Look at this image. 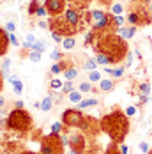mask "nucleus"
I'll list each match as a JSON object with an SVG mask.
<instances>
[{"label":"nucleus","instance_id":"obj_1","mask_svg":"<svg viewBox=\"0 0 152 154\" xmlns=\"http://www.w3.org/2000/svg\"><path fill=\"white\" fill-rule=\"evenodd\" d=\"M94 53H105L110 60V66L122 64L126 55L129 53V46L126 39H122L117 32H108V34H99L96 45H94Z\"/></svg>","mask_w":152,"mask_h":154},{"label":"nucleus","instance_id":"obj_2","mask_svg":"<svg viewBox=\"0 0 152 154\" xmlns=\"http://www.w3.org/2000/svg\"><path fill=\"white\" fill-rule=\"evenodd\" d=\"M99 126H101V131L111 138V142L122 143L129 133V117L120 108H113L99 121Z\"/></svg>","mask_w":152,"mask_h":154},{"label":"nucleus","instance_id":"obj_3","mask_svg":"<svg viewBox=\"0 0 152 154\" xmlns=\"http://www.w3.org/2000/svg\"><path fill=\"white\" fill-rule=\"evenodd\" d=\"M5 128L20 131V133H29L32 129V117L25 108H13L7 117H5Z\"/></svg>","mask_w":152,"mask_h":154},{"label":"nucleus","instance_id":"obj_4","mask_svg":"<svg viewBox=\"0 0 152 154\" xmlns=\"http://www.w3.org/2000/svg\"><path fill=\"white\" fill-rule=\"evenodd\" d=\"M127 23L133 25V27H147L152 23V14L149 13L147 5H141V4H131L129 7V13L126 16Z\"/></svg>","mask_w":152,"mask_h":154},{"label":"nucleus","instance_id":"obj_5","mask_svg":"<svg viewBox=\"0 0 152 154\" xmlns=\"http://www.w3.org/2000/svg\"><path fill=\"white\" fill-rule=\"evenodd\" d=\"M48 23H50V29H48V30L57 32V34H60L62 37H74L76 34H80V30L76 29L74 25H71V23L65 20L64 14L50 16Z\"/></svg>","mask_w":152,"mask_h":154},{"label":"nucleus","instance_id":"obj_6","mask_svg":"<svg viewBox=\"0 0 152 154\" xmlns=\"http://www.w3.org/2000/svg\"><path fill=\"white\" fill-rule=\"evenodd\" d=\"M64 142L60 135H46L41 138V152L39 154H64Z\"/></svg>","mask_w":152,"mask_h":154},{"label":"nucleus","instance_id":"obj_7","mask_svg":"<svg viewBox=\"0 0 152 154\" xmlns=\"http://www.w3.org/2000/svg\"><path fill=\"white\" fill-rule=\"evenodd\" d=\"M78 128H80V131L83 135H90V137H97V133L101 131L99 121H96L92 115H83L80 124H78Z\"/></svg>","mask_w":152,"mask_h":154},{"label":"nucleus","instance_id":"obj_8","mask_svg":"<svg viewBox=\"0 0 152 154\" xmlns=\"http://www.w3.org/2000/svg\"><path fill=\"white\" fill-rule=\"evenodd\" d=\"M81 117H83L81 110H78V108H67V110L62 112V124L65 128H78Z\"/></svg>","mask_w":152,"mask_h":154},{"label":"nucleus","instance_id":"obj_9","mask_svg":"<svg viewBox=\"0 0 152 154\" xmlns=\"http://www.w3.org/2000/svg\"><path fill=\"white\" fill-rule=\"evenodd\" d=\"M44 7L48 9L50 16L64 14L65 11V0H44Z\"/></svg>","mask_w":152,"mask_h":154},{"label":"nucleus","instance_id":"obj_10","mask_svg":"<svg viewBox=\"0 0 152 154\" xmlns=\"http://www.w3.org/2000/svg\"><path fill=\"white\" fill-rule=\"evenodd\" d=\"M69 149H73V151H78V152H85V149H87V138H85V135L83 133H76L73 135L71 138H69Z\"/></svg>","mask_w":152,"mask_h":154},{"label":"nucleus","instance_id":"obj_11","mask_svg":"<svg viewBox=\"0 0 152 154\" xmlns=\"http://www.w3.org/2000/svg\"><path fill=\"white\" fill-rule=\"evenodd\" d=\"M67 67H73V60L71 59H64L60 62H55L53 66H51V75H60L64 73Z\"/></svg>","mask_w":152,"mask_h":154},{"label":"nucleus","instance_id":"obj_12","mask_svg":"<svg viewBox=\"0 0 152 154\" xmlns=\"http://www.w3.org/2000/svg\"><path fill=\"white\" fill-rule=\"evenodd\" d=\"M9 45H11V43H9V32L0 27V57H4V55L7 53Z\"/></svg>","mask_w":152,"mask_h":154},{"label":"nucleus","instance_id":"obj_13","mask_svg":"<svg viewBox=\"0 0 152 154\" xmlns=\"http://www.w3.org/2000/svg\"><path fill=\"white\" fill-rule=\"evenodd\" d=\"M136 27H133V25H129V27H120V29H117V34L120 35L122 39H126V41H129V39H133L135 35H136Z\"/></svg>","mask_w":152,"mask_h":154},{"label":"nucleus","instance_id":"obj_14","mask_svg":"<svg viewBox=\"0 0 152 154\" xmlns=\"http://www.w3.org/2000/svg\"><path fill=\"white\" fill-rule=\"evenodd\" d=\"M105 73H106L108 76H111V78H122L124 73H126V66H124V64L117 66V67H110V66H106Z\"/></svg>","mask_w":152,"mask_h":154},{"label":"nucleus","instance_id":"obj_15","mask_svg":"<svg viewBox=\"0 0 152 154\" xmlns=\"http://www.w3.org/2000/svg\"><path fill=\"white\" fill-rule=\"evenodd\" d=\"M97 105H99V99H97V97H89V99H81V101L76 105V108H78V110H87V108L97 106Z\"/></svg>","mask_w":152,"mask_h":154},{"label":"nucleus","instance_id":"obj_16","mask_svg":"<svg viewBox=\"0 0 152 154\" xmlns=\"http://www.w3.org/2000/svg\"><path fill=\"white\" fill-rule=\"evenodd\" d=\"M113 89H115L113 80H110V78H103V80L99 82V91H101V92H111Z\"/></svg>","mask_w":152,"mask_h":154},{"label":"nucleus","instance_id":"obj_17","mask_svg":"<svg viewBox=\"0 0 152 154\" xmlns=\"http://www.w3.org/2000/svg\"><path fill=\"white\" fill-rule=\"evenodd\" d=\"M97 37H99V32L90 29V30L87 32V35H85V46H94L96 41H97Z\"/></svg>","mask_w":152,"mask_h":154},{"label":"nucleus","instance_id":"obj_18","mask_svg":"<svg viewBox=\"0 0 152 154\" xmlns=\"http://www.w3.org/2000/svg\"><path fill=\"white\" fill-rule=\"evenodd\" d=\"M97 60H96V57H87L85 62H83V69L85 71H94V69H97Z\"/></svg>","mask_w":152,"mask_h":154},{"label":"nucleus","instance_id":"obj_19","mask_svg":"<svg viewBox=\"0 0 152 154\" xmlns=\"http://www.w3.org/2000/svg\"><path fill=\"white\" fill-rule=\"evenodd\" d=\"M65 97H67V101L69 103H74V105H78L83 97H81V92L78 91V89H74L73 92H69V94H65Z\"/></svg>","mask_w":152,"mask_h":154},{"label":"nucleus","instance_id":"obj_20","mask_svg":"<svg viewBox=\"0 0 152 154\" xmlns=\"http://www.w3.org/2000/svg\"><path fill=\"white\" fill-rule=\"evenodd\" d=\"M9 69H11V59H9V57H5V59L2 60V64H0V73L7 78V76H9Z\"/></svg>","mask_w":152,"mask_h":154},{"label":"nucleus","instance_id":"obj_21","mask_svg":"<svg viewBox=\"0 0 152 154\" xmlns=\"http://www.w3.org/2000/svg\"><path fill=\"white\" fill-rule=\"evenodd\" d=\"M108 11H110L113 16H119V14L124 13V5H122L120 2H113V4L110 5V9H108Z\"/></svg>","mask_w":152,"mask_h":154},{"label":"nucleus","instance_id":"obj_22","mask_svg":"<svg viewBox=\"0 0 152 154\" xmlns=\"http://www.w3.org/2000/svg\"><path fill=\"white\" fill-rule=\"evenodd\" d=\"M50 59H51V60H55V62H60V60L65 59V55H64V51H62V50L55 48V50H51V51H50Z\"/></svg>","mask_w":152,"mask_h":154},{"label":"nucleus","instance_id":"obj_23","mask_svg":"<svg viewBox=\"0 0 152 154\" xmlns=\"http://www.w3.org/2000/svg\"><path fill=\"white\" fill-rule=\"evenodd\" d=\"M101 80H103V76H101V71H97V69L89 71V82H90V83H99Z\"/></svg>","mask_w":152,"mask_h":154},{"label":"nucleus","instance_id":"obj_24","mask_svg":"<svg viewBox=\"0 0 152 154\" xmlns=\"http://www.w3.org/2000/svg\"><path fill=\"white\" fill-rule=\"evenodd\" d=\"M51 99H53L51 96H46L44 99L41 101V110H43V112H50V110L53 108V101H51Z\"/></svg>","mask_w":152,"mask_h":154},{"label":"nucleus","instance_id":"obj_25","mask_svg":"<svg viewBox=\"0 0 152 154\" xmlns=\"http://www.w3.org/2000/svg\"><path fill=\"white\" fill-rule=\"evenodd\" d=\"M76 46V41L74 37H64V41H62V48L65 50V51H69V50H73Z\"/></svg>","mask_w":152,"mask_h":154},{"label":"nucleus","instance_id":"obj_26","mask_svg":"<svg viewBox=\"0 0 152 154\" xmlns=\"http://www.w3.org/2000/svg\"><path fill=\"white\" fill-rule=\"evenodd\" d=\"M78 91L81 94H87V92H92L94 91V87H92V83L87 80V82H81L80 85H78Z\"/></svg>","mask_w":152,"mask_h":154},{"label":"nucleus","instance_id":"obj_27","mask_svg":"<svg viewBox=\"0 0 152 154\" xmlns=\"http://www.w3.org/2000/svg\"><path fill=\"white\" fill-rule=\"evenodd\" d=\"M41 7V4H39V0H30V4H29V14L30 16H35V13H37V9Z\"/></svg>","mask_w":152,"mask_h":154},{"label":"nucleus","instance_id":"obj_28","mask_svg":"<svg viewBox=\"0 0 152 154\" xmlns=\"http://www.w3.org/2000/svg\"><path fill=\"white\" fill-rule=\"evenodd\" d=\"M64 76H65V80H74V78L78 76V71H76L74 66H73V67H67V69L64 71Z\"/></svg>","mask_w":152,"mask_h":154},{"label":"nucleus","instance_id":"obj_29","mask_svg":"<svg viewBox=\"0 0 152 154\" xmlns=\"http://www.w3.org/2000/svg\"><path fill=\"white\" fill-rule=\"evenodd\" d=\"M76 87H74V83H73V80H65L64 82V87H62V92L64 94H69V92H73Z\"/></svg>","mask_w":152,"mask_h":154},{"label":"nucleus","instance_id":"obj_30","mask_svg":"<svg viewBox=\"0 0 152 154\" xmlns=\"http://www.w3.org/2000/svg\"><path fill=\"white\" fill-rule=\"evenodd\" d=\"M62 131H64V124L62 122H53L51 124L50 133H53V135H62Z\"/></svg>","mask_w":152,"mask_h":154},{"label":"nucleus","instance_id":"obj_31","mask_svg":"<svg viewBox=\"0 0 152 154\" xmlns=\"http://www.w3.org/2000/svg\"><path fill=\"white\" fill-rule=\"evenodd\" d=\"M105 154H120V149H119V143L117 142H111L108 145V149L105 151Z\"/></svg>","mask_w":152,"mask_h":154},{"label":"nucleus","instance_id":"obj_32","mask_svg":"<svg viewBox=\"0 0 152 154\" xmlns=\"http://www.w3.org/2000/svg\"><path fill=\"white\" fill-rule=\"evenodd\" d=\"M96 60L99 66H110V60H108V57L105 53H96Z\"/></svg>","mask_w":152,"mask_h":154},{"label":"nucleus","instance_id":"obj_33","mask_svg":"<svg viewBox=\"0 0 152 154\" xmlns=\"http://www.w3.org/2000/svg\"><path fill=\"white\" fill-rule=\"evenodd\" d=\"M13 91H14L16 96H21L23 94V82L21 80H16L14 83H13Z\"/></svg>","mask_w":152,"mask_h":154},{"label":"nucleus","instance_id":"obj_34","mask_svg":"<svg viewBox=\"0 0 152 154\" xmlns=\"http://www.w3.org/2000/svg\"><path fill=\"white\" fill-rule=\"evenodd\" d=\"M30 50H35V51H41L43 53V51H46V43L44 41H35L30 46Z\"/></svg>","mask_w":152,"mask_h":154},{"label":"nucleus","instance_id":"obj_35","mask_svg":"<svg viewBox=\"0 0 152 154\" xmlns=\"http://www.w3.org/2000/svg\"><path fill=\"white\" fill-rule=\"evenodd\" d=\"M41 55H43L41 51H35V50H30V51H29V55H27V59H30L32 62H39V60H41Z\"/></svg>","mask_w":152,"mask_h":154},{"label":"nucleus","instance_id":"obj_36","mask_svg":"<svg viewBox=\"0 0 152 154\" xmlns=\"http://www.w3.org/2000/svg\"><path fill=\"white\" fill-rule=\"evenodd\" d=\"M62 87H64V82L57 80V78H53V80L50 82V89H53V91H59V89H62Z\"/></svg>","mask_w":152,"mask_h":154},{"label":"nucleus","instance_id":"obj_37","mask_svg":"<svg viewBox=\"0 0 152 154\" xmlns=\"http://www.w3.org/2000/svg\"><path fill=\"white\" fill-rule=\"evenodd\" d=\"M138 89H140V94H149V96H150V83L143 82V83L138 85Z\"/></svg>","mask_w":152,"mask_h":154},{"label":"nucleus","instance_id":"obj_38","mask_svg":"<svg viewBox=\"0 0 152 154\" xmlns=\"http://www.w3.org/2000/svg\"><path fill=\"white\" fill-rule=\"evenodd\" d=\"M124 112H126V115H127V117H135V115L138 113V106H135V105H129V106L126 108Z\"/></svg>","mask_w":152,"mask_h":154},{"label":"nucleus","instance_id":"obj_39","mask_svg":"<svg viewBox=\"0 0 152 154\" xmlns=\"http://www.w3.org/2000/svg\"><path fill=\"white\" fill-rule=\"evenodd\" d=\"M113 20H115V27H117V29H120V27H124V23L127 21V20H126V18H124L122 14H119V16H113Z\"/></svg>","mask_w":152,"mask_h":154},{"label":"nucleus","instance_id":"obj_40","mask_svg":"<svg viewBox=\"0 0 152 154\" xmlns=\"http://www.w3.org/2000/svg\"><path fill=\"white\" fill-rule=\"evenodd\" d=\"M9 43H11V46H20V41H18V37L14 35V32H9Z\"/></svg>","mask_w":152,"mask_h":154},{"label":"nucleus","instance_id":"obj_41","mask_svg":"<svg viewBox=\"0 0 152 154\" xmlns=\"http://www.w3.org/2000/svg\"><path fill=\"white\" fill-rule=\"evenodd\" d=\"M4 29L7 32H16V23L11 20V21H5V25H4Z\"/></svg>","mask_w":152,"mask_h":154},{"label":"nucleus","instance_id":"obj_42","mask_svg":"<svg viewBox=\"0 0 152 154\" xmlns=\"http://www.w3.org/2000/svg\"><path fill=\"white\" fill-rule=\"evenodd\" d=\"M35 16H37V18H44V16H48V9L44 7V4H43V5H41L39 9H37V13H35Z\"/></svg>","mask_w":152,"mask_h":154},{"label":"nucleus","instance_id":"obj_43","mask_svg":"<svg viewBox=\"0 0 152 154\" xmlns=\"http://www.w3.org/2000/svg\"><path fill=\"white\" fill-rule=\"evenodd\" d=\"M50 35H51V39H53L55 43H60V45H62V41H64V37H62L60 34H57V32H51V30H50Z\"/></svg>","mask_w":152,"mask_h":154},{"label":"nucleus","instance_id":"obj_44","mask_svg":"<svg viewBox=\"0 0 152 154\" xmlns=\"http://www.w3.org/2000/svg\"><path fill=\"white\" fill-rule=\"evenodd\" d=\"M140 151H141L143 154H149V151H150L149 142H140Z\"/></svg>","mask_w":152,"mask_h":154},{"label":"nucleus","instance_id":"obj_45","mask_svg":"<svg viewBox=\"0 0 152 154\" xmlns=\"http://www.w3.org/2000/svg\"><path fill=\"white\" fill-rule=\"evenodd\" d=\"M138 99H140V105H145V103H149V94H140Z\"/></svg>","mask_w":152,"mask_h":154},{"label":"nucleus","instance_id":"obj_46","mask_svg":"<svg viewBox=\"0 0 152 154\" xmlns=\"http://www.w3.org/2000/svg\"><path fill=\"white\" fill-rule=\"evenodd\" d=\"M131 64H133V55H131V53H127V55H126V62H124V66H126V67H129Z\"/></svg>","mask_w":152,"mask_h":154},{"label":"nucleus","instance_id":"obj_47","mask_svg":"<svg viewBox=\"0 0 152 154\" xmlns=\"http://www.w3.org/2000/svg\"><path fill=\"white\" fill-rule=\"evenodd\" d=\"M96 2H99L103 7H108V9H110V5L113 4V0H96Z\"/></svg>","mask_w":152,"mask_h":154},{"label":"nucleus","instance_id":"obj_48","mask_svg":"<svg viewBox=\"0 0 152 154\" xmlns=\"http://www.w3.org/2000/svg\"><path fill=\"white\" fill-rule=\"evenodd\" d=\"M119 149H120V154H129V147L124 143H119Z\"/></svg>","mask_w":152,"mask_h":154},{"label":"nucleus","instance_id":"obj_49","mask_svg":"<svg viewBox=\"0 0 152 154\" xmlns=\"http://www.w3.org/2000/svg\"><path fill=\"white\" fill-rule=\"evenodd\" d=\"M35 41H37V39H35L32 34H27V43H30V46L34 45V43H35Z\"/></svg>","mask_w":152,"mask_h":154},{"label":"nucleus","instance_id":"obj_50","mask_svg":"<svg viewBox=\"0 0 152 154\" xmlns=\"http://www.w3.org/2000/svg\"><path fill=\"white\" fill-rule=\"evenodd\" d=\"M39 27H41V29H50V23H48L46 20H43V21H39Z\"/></svg>","mask_w":152,"mask_h":154},{"label":"nucleus","instance_id":"obj_51","mask_svg":"<svg viewBox=\"0 0 152 154\" xmlns=\"http://www.w3.org/2000/svg\"><path fill=\"white\" fill-rule=\"evenodd\" d=\"M14 108H25V106H23V101H21V99L14 101Z\"/></svg>","mask_w":152,"mask_h":154},{"label":"nucleus","instance_id":"obj_52","mask_svg":"<svg viewBox=\"0 0 152 154\" xmlns=\"http://www.w3.org/2000/svg\"><path fill=\"white\" fill-rule=\"evenodd\" d=\"M2 87H4V75L0 73V92H2Z\"/></svg>","mask_w":152,"mask_h":154},{"label":"nucleus","instance_id":"obj_53","mask_svg":"<svg viewBox=\"0 0 152 154\" xmlns=\"http://www.w3.org/2000/svg\"><path fill=\"white\" fill-rule=\"evenodd\" d=\"M135 55H136V59H141V51H140V50H136V51H135Z\"/></svg>","mask_w":152,"mask_h":154},{"label":"nucleus","instance_id":"obj_54","mask_svg":"<svg viewBox=\"0 0 152 154\" xmlns=\"http://www.w3.org/2000/svg\"><path fill=\"white\" fill-rule=\"evenodd\" d=\"M4 105H5V99H4V97H2V96H0V108L4 106Z\"/></svg>","mask_w":152,"mask_h":154},{"label":"nucleus","instance_id":"obj_55","mask_svg":"<svg viewBox=\"0 0 152 154\" xmlns=\"http://www.w3.org/2000/svg\"><path fill=\"white\" fill-rule=\"evenodd\" d=\"M67 154H81V152H78V151H73V149H69V151H67Z\"/></svg>","mask_w":152,"mask_h":154},{"label":"nucleus","instance_id":"obj_56","mask_svg":"<svg viewBox=\"0 0 152 154\" xmlns=\"http://www.w3.org/2000/svg\"><path fill=\"white\" fill-rule=\"evenodd\" d=\"M147 9H149V13H150V14H152V2H150V4H149V7H147Z\"/></svg>","mask_w":152,"mask_h":154},{"label":"nucleus","instance_id":"obj_57","mask_svg":"<svg viewBox=\"0 0 152 154\" xmlns=\"http://www.w3.org/2000/svg\"><path fill=\"white\" fill-rule=\"evenodd\" d=\"M23 154H35V152H30V151H27V152H23Z\"/></svg>","mask_w":152,"mask_h":154},{"label":"nucleus","instance_id":"obj_58","mask_svg":"<svg viewBox=\"0 0 152 154\" xmlns=\"http://www.w3.org/2000/svg\"><path fill=\"white\" fill-rule=\"evenodd\" d=\"M149 154H152V149H150V151H149Z\"/></svg>","mask_w":152,"mask_h":154}]
</instances>
